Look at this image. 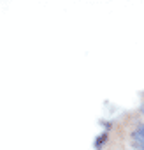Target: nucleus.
Returning <instances> with one entry per match:
<instances>
[{"instance_id": "obj_3", "label": "nucleus", "mask_w": 144, "mask_h": 150, "mask_svg": "<svg viewBox=\"0 0 144 150\" xmlns=\"http://www.w3.org/2000/svg\"><path fill=\"white\" fill-rule=\"evenodd\" d=\"M134 146H135V148H139V150H144V141H142V139H135Z\"/></svg>"}, {"instance_id": "obj_2", "label": "nucleus", "mask_w": 144, "mask_h": 150, "mask_svg": "<svg viewBox=\"0 0 144 150\" xmlns=\"http://www.w3.org/2000/svg\"><path fill=\"white\" fill-rule=\"evenodd\" d=\"M106 141H107V134H106V132L100 134V136H97V138H95V148H100Z\"/></svg>"}, {"instance_id": "obj_1", "label": "nucleus", "mask_w": 144, "mask_h": 150, "mask_svg": "<svg viewBox=\"0 0 144 150\" xmlns=\"http://www.w3.org/2000/svg\"><path fill=\"white\" fill-rule=\"evenodd\" d=\"M132 134H134L135 139H142V141H144V125H137V129H135Z\"/></svg>"}, {"instance_id": "obj_4", "label": "nucleus", "mask_w": 144, "mask_h": 150, "mask_svg": "<svg viewBox=\"0 0 144 150\" xmlns=\"http://www.w3.org/2000/svg\"><path fill=\"white\" fill-rule=\"evenodd\" d=\"M142 111H144V104H142Z\"/></svg>"}]
</instances>
